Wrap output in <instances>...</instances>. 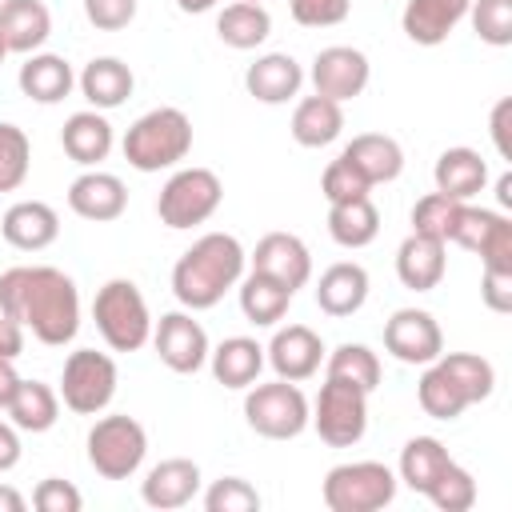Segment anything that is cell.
<instances>
[{
    "instance_id": "cell-1",
    "label": "cell",
    "mask_w": 512,
    "mask_h": 512,
    "mask_svg": "<svg viewBox=\"0 0 512 512\" xmlns=\"http://www.w3.org/2000/svg\"><path fill=\"white\" fill-rule=\"evenodd\" d=\"M0 312L24 324L40 344L64 348L80 332L76 280L52 264H16L0 272Z\"/></svg>"
},
{
    "instance_id": "cell-2",
    "label": "cell",
    "mask_w": 512,
    "mask_h": 512,
    "mask_svg": "<svg viewBox=\"0 0 512 512\" xmlns=\"http://www.w3.org/2000/svg\"><path fill=\"white\" fill-rule=\"evenodd\" d=\"M244 268H248V252H244V244L232 232H204L176 260V268H172V296L188 312L216 308L224 300V292L240 284Z\"/></svg>"
},
{
    "instance_id": "cell-3",
    "label": "cell",
    "mask_w": 512,
    "mask_h": 512,
    "mask_svg": "<svg viewBox=\"0 0 512 512\" xmlns=\"http://www.w3.org/2000/svg\"><path fill=\"white\" fill-rule=\"evenodd\" d=\"M120 152L136 172L176 168L192 152V120H188V112H180L172 104L148 108L144 116H136L128 124V132L120 140Z\"/></svg>"
},
{
    "instance_id": "cell-4",
    "label": "cell",
    "mask_w": 512,
    "mask_h": 512,
    "mask_svg": "<svg viewBox=\"0 0 512 512\" xmlns=\"http://www.w3.org/2000/svg\"><path fill=\"white\" fill-rule=\"evenodd\" d=\"M92 320H96V332L104 336V344L112 352H140L148 340H152V312H148V300L144 292L116 276L108 280L96 300H92Z\"/></svg>"
},
{
    "instance_id": "cell-5",
    "label": "cell",
    "mask_w": 512,
    "mask_h": 512,
    "mask_svg": "<svg viewBox=\"0 0 512 512\" xmlns=\"http://www.w3.org/2000/svg\"><path fill=\"white\" fill-rule=\"evenodd\" d=\"M88 464L96 476L104 480H128L140 472L144 456H148V432L136 416H124V412H112V416H100L92 428H88Z\"/></svg>"
},
{
    "instance_id": "cell-6",
    "label": "cell",
    "mask_w": 512,
    "mask_h": 512,
    "mask_svg": "<svg viewBox=\"0 0 512 512\" xmlns=\"http://www.w3.org/2000/svg\"><path fill=\"white\" fill-rule=\"evenodd\" d=\"M396 472L380 460H348L328 468L324 476V504L328 512H380L396 500Z\"/></svg>"
},
{
    "instance_id": "cell-7",
    "label": "cell",
    "mask_w": 512,
    "mask_h": 512,
    "mask_svg": "<svg viewBox=\"0 0 512 512\" xmlns=\"http://www.w3.org/2000/svg\"><path fill=\"white\" fill-rule=\"evenodd\" d=\"M220 200H224L220 176L212 168L192 164V168H176L164 180V188L156 196V216H160V224L184 232V228H196V224L212 220Z\"/></svg>"
},
{
    "instance_id": "cell-8",
    "label": "cell",
    "mask_w": 512,
    "mask_h": 512,
    "mask_svg": "<svg viewBox=\"0 0 512 512\" xmlns=\"http://www.w3.org/2000/svg\"><path fill=\"white\" fill-rule=\"evenodd\" d=\"M308 396L300 392V384L292 380H268V384H252L244 388V420L256 436L264 440H296L308 428Z\"/></svg>"
},
{
    "instance_id": "cell-9",
    "label": "cell",
    "mask_w": 512,
    "mask_h": 512,
    "mask_svg": "<svg viewBox=\"0 0 512 512\" xmlns=\"http://www.w3.org/2000/svg\"><path fill=\"white\" fill-rule=\"evenodd\" d=\"M116 384H120V372H116V360L108 352H96V348H76L68 352L64 360V372H60V404L76 416H100L112 396H116Z\"/></svg>"
},
{
    "instance_id": "cell-10",
    "label": "cell",
    "mask_w": 512,
    "mask_h": 512,
    "mask_svg": "<svg viewBox=\"0 0 512 512\" xmlns=\"http://www.w3.org/2000/svg\"><path fill=\"white\" fill-rule=\"evenodd\" d=\"M308 424L316 428V436L328 444V448H352L364 440L368 432V392L348 384V380H336V376H324L320 384V396L308 412Z\"/></svg>"
},
{
    "instance_id": "cell-11",
    "label": "cell",
    "mask_w": 512,
    "mask_h": 512,
    "mask_svg": "<svg viewBox=\"0 0 512 512\" xmlns=\"http://www.w3.org/2000/svg\"><path fill=\"white\" fill-rule=\"evenodd\" d=\"M152 348L160 356L164 368H172L176 376H192L208 364V332L204 324L184 308V312H164L160 320H152Z\"/></svg>"
},
{
    "instance_id": "cell-12",
    "label": "cell",
    "mask_w": 512,
    "mask_h": 512,
    "mask_svg": "<svg viewBox=\"0 0 512 512\" xmlns=\"http://www.w3.org/2000/svg\"><path fill=\"white\" fill-rule=\"evenodd\" d=\"M452 244L476 252L484 268H508L512 272V220L504 212L476 208L464 200L456 228H452Z\"/></svg>"
},
{
    "instance_id": "cell-13",
    "label": "cell",
    "mask_w": 512,
    "mask_h": 512,
    "mask_svg": "<svg viewBox=\"0 0 512 512\" xmlns=\"http://www.w3.org/2000/svg\"><path fill=\"white\" fill-rule=\"evenodd\" d=\"M312 88H316V96H328V100H336V104H348V100H356L364 88H368V80H372V64H368V56L360 52V48H352V44H328V48H320L316 56H312Z\"/></svg>"
},
{
    "instance_id": "cell-14",
    "label": "cell",
    "mask_w": 512,
    "mask_h": 512,
    "mask_svg": "<svg viewBox=\"0 0 512 512\" xmlns=\"http://www.w3.org/2000/svg\"><path fill=\"white\" fill-rule=\"evenodd\" d=\"M384 352L400 364H432L444 352V332L424 308H396L384 320Z\"/></svg>"
},
{
    "instance_id": "cell-15",
    "label": "cell",
    "mask_w": 512,
    "mask_h": 512,
    "mask_svg": "<svg viewBox=\"0 0 512 512\" xmlns=\"http://www.w3.org/2000/svg\"><path fill=\"white\" fill-rule=\"evenodd\" d=\"M324 356H328V348H324V340H320L308 324L276 328L272 340H268V348H264V360L272 364V372H276L280 380H292V384L312 380V376L320 372Z\"/></svg>"
},
{
    "instance_id": "cell-16",
    "label": "cell",
    "mask_w": 512,
    "mask_h": 512,
    "mask_svg": "<svg viewBox=\"0 0 512 512\" xmlns=\"http://www.w3.org/2000/svg\"><path fill=\"white\" fill-rule=\"evenodd\" d=\"M252 272H264L272 280H280L284 288H304L312 280V252L296 232H268L256 240L252 256H248Z\"/></svg>"
},
{
    "instance_id": "cell-17",
    "label": "cell",
    "mask_w": 512,
    "mask_h": 512,
    "mask_svg": "<svg viewBox=\"0 0 512 512\" xmlns=\"http://www.w3.org/2000/svg\"><path fill=\"white\" fill-rule=\"evenodd\" d=\"M200 480H204V476H200V464H196V460H188V456H168V460H160V464H152V468L144 472L140 496H144L148 508L172 512V508H184V504L196 500Z\"/></svg>"
},
{
    "instance_id": "cell-18",
    "label": "cell",
    "mask_w": 512,
    "mask_h": 512,
    "mask_svg": "<svg viewBox=\"0 0 512 512\" xmlns=\"http://www.w3.org/2000/svg\"><path fill=\"white\" fill-rule=\"evenodd\" d=\"M68 208L80 216V220H92V224H108V220H120L124 208H128V188L116 172H100V168H88L80 172L72 184H68Z\"/></svg>"
},
{
    "instance_id": "cell-19",
    "label": "cell",
    "mask_w": 512,
    "mask_h": 512,
    "mask_svg": "<svg viewBox=\"0 0 512 512\" xmlns=\"http://www.w3.org/2000/svg\"><path fill=\"white\" fill-rule=\"evenodd\" d=\"M368 300V268L356 260H336L316 280V308L332 320L356 316Z\"/></svg>"
},
{
    "instance_id": "cell-20",
    "label": "cell",
    "mask_w": 512,
    "mask_h": 512,
    "mask_svg": "<svg viewBox=\"0 0 512 512\" xmlns=\"http://www.w3.org/2000/svg\"><path fill=\"white\" fill-rule=\"evenodd\" d=\"M468 4L472 0H408L404 12H400V28L412 44L436 48L464 24Z\"/></svg>"
},
{
    "instance_id": "cell-21",
    "label": "cell",
    "mask_w": 512,
    "mask_h": 512,
    "mask_svg": "<svg viewBox=\"0 0 512 512\" xmlns=\"http://www.w3.org/2000/svg\"><path fill=\"white\" fill-rule=\"evenodd\" d=\"M300 84H304V68L288 52H264L244 72V88L260 104H288L300 96Z\"/></svg>"
},
{
    "instance_id": "cell-22",
    "label": "cell",
    "mask_w": 512,
    "mask_h": 512,
    "mask_svg": "<svg viewBox=\"0 0 512 512\" xmlns=\"http://www.w3.org/2000/svg\"><path fill=\"white\" fill-rule=\"evenodd\" d=\"M0 236L16 248V252H44L48 244H56L60 236V216L52 204L44 200H16L4 216H0Z\"/></svg>"
},
{
    "instance_id": "cell-23",
    "label": "cell",
    "mask_w": 512,
    "mask_h": 512,
    "mask_svg": "<svg viewBox=\"0 0 512 512\" xmlns=\"http://www.w3.org/2000/svg\"><path fill=\"white\" fill-rule=\"evenodd\" d=\"M0 36L8 52L32 56L52 36V12L44 0H0Z\"/></svg>"
},
{
    "instance_id": "cell-24",
    "label": "cell",
    "mask_w": 512,
    "mask_h": 512,
    "mask_svg": "<svg viewBox=\"0 0 512 512\" xmlns=\"http://www.w3.org/2000/svg\"><path fill=\"white\" fill-rule=\"evenodd\" d=\"M76 88H80V96L88 100V108L112 112V108H120V104L132 96L136 76H132V68H128L120 56H96V60H88L84 72L76 76Z\"/></svg>"
},
{
    "instance_id": "cell-25",
    "label": "cell",
    "mask_w": 512,
    "mask_h": 512,
    "mask_svg": "<svg viewBox=\"0 0 512 512\" xmlns=\"http://www.w3.org/2000/svg\"><path fill=\"white\" fill-rule=\"evenodd\" d=\"M60 144L68 152V160H76L80 168H96L100 160H108L112 144H116V132L108 124L104 112L96 108H84V112H72L60 128Z\"/></svg>"
},
{
    "instance_id": "cell-26",
    "label": "cell",
    "mask_w": 512,
    "mask_h": 512,
    "mask_svg": "<svg viewBox=\"0 0 512 512\" xmlns=\"http://www.w3.org/2000/svg\"><path fill=\"white\" fill-rule=\"evenodd\" d=\"M340 156H344L372 188H376V184H392V180L404 172V148H400V140H392V136H384V132H360V136H352Z\"/></svg>"
},
{
    "instance_id": "cell-27",
    "label": "cell",
    "mask_w": 512,
    "mask_h": 512,
    "mask_svg": "<svg viewBox=\"0 0 512 512\" xmlns=\"http://www.w3.org/2000/svg\"><path fill=\"white\" fill-rule=\"evenodd\" d=\"M444 268H448V256H444L440 240L420 236V232H408L400 240V248H396V276H400L404 288L432 292L444 280Z\"/></svg>"
},
{
    "instance_id": "cell-28",
    "label": "cell",
    "mask_w": 512,
    "mask_h": 512,
    "mask_svg": "<svg viewBox=\"0 0 512 512\" xmlns=\"http://www.w3.org/2000/svg\"><path fill=\"white\" fill-rule=\"evenodd\" d=\"M432 180H436V192L452 196V200H472L484 192L488 184V160L476 152V148H444L436 156V168H432Z\"/></svg>"
},
{
    "instance_id": "cell-29",
    "label": "cell",
    "mask_w": 512,
    "mask_h": 512,
    "mask_svg": "<svg viewBox=\"0 0 512 512\" xmlns=\"http://www.w3.org/2000/svg\"><path fill=\"white\" fill-rule=\"evenodd\" d=\"M208 364H212V376H216V384H224V388H252L256 380H260V372H264V344L260 340H252V336H228V340H220L212 352H208Z\"/></svg>"
},
{
    "instance_id": "cell-30",
    "label": "cell",
    "mask_w": 512,
    "mask_h": 512,
    "mask_svg": "<svg viewBox=\"0 0 512 512\" xmlns=\"http://www.w3.org/2000/svg\"><path fill=\"white\" fill-rule=\"evenodd\" d=\"M20 92L36 104H60L68 100V92L76 88V72L64 56L56 52H32L24 64H20V76H16Z\"/></svg>"
},
{
    "instance_id": "cell-31",
    "label": "cell",
    "mask_w": 512,
    "mask_h": 512,
    "mask_svg": "<svg viewBox=\"0 0 512 512\" xmlns=\"http://www.w3.org/2000/svg\"><path fill=\"white\" fill-rule=\"evenodd\" d=\"M288 128H292V140H296L300 148H328V144L340 140V132H344V108H340L336 100L312 92V96L296 100Z\"/></svg>"
},
{
    "instance_id": "cell-32",
    "label": "cell",
    "mask_w": 512,
    "mask_h": 512,
    "mask_svg": "<svg viewBox=\"0 0 512 512\" xmlns=\"http://www.w3.org/2000/svg\"><path fill=\"white\" fill-rule=\"evenodd\" d=\"M236 288H240V312L256 328H276L288 316V304L296 296L292 288H284L280 280H272L264 272H244Z\"/></svg>"
},
{
    "instance_id": "cell-33",
    "label": "cell",
    "mask_w": 512,
    "mask_h": 512,
    "mask_svg": "<svg viewBox=\"0 0 512 512\" xmlns=\"http://www.w3.org/2000/svg\"><path fill=\"white\" fill-rule=\"evenodd\" d=\"M216 36H220V44H228L236 52H252L272 36V16L264 4L232 0L216 12Z\"/></svg>"
},
{
    "instance_id": "cell-34",
    "label": "cell",
    "mask_w": 512,
    "mask_h": 512,
    "mask_svg": "<svg viewBox=\"0 0 512 512\" xmlns=\"http://www.w3.org/2000/svg\"><path fill=\"white\" fill-rule=\"evenodd\" d=\"M328 236L340 248H368L380 236V212H376L372 196L328 204Z\"/></svg>"
},
{
    "instance_id": "cell-35",
    "label": "cell",
    "mask_w": 512,
    "mask_h": 512,
    "mask_svg": "<svg viewBox=\"0 0 512 512\" xmlns=\"http://www.w3.org/2000/svg\"><path fill=\"white\" fill-rule=\"evenodd\" d=\"M4 412L20 432H32V436L48 432L60 420V392L44 380H20V388Z\"/></svg>"
},
{
    "instance_id": "cell-36",
    "label": "cell",
    "mask_w": 512,
    "mask_h": 512,
    "mask_svg": "<svg viewBox=\"0 0 512 512\" xmlns=\"http://www.w3.org/2000/svg\"><path fill=\"white\" fill-rule=\"evenodd\" d=\"M448 464H452V456H448V448H444L436 436H412V440L400 448L396 480H404L412 492H420V496H424Z\"/></svg>"
},
{
    "instance_id": "cell-37",
    "label": "cell",
    "mask_w": 512,
    "mask_h": 512,
    "mask_svg": "<svg viewBox=\"0 0 512 512\" xmlns=\"http://www.w3.org/2000/svg\"><path fill=\"white\" fill-rule=\"evenodd\" d=\"M416 400H420L424 416H432V420H456L464 408H472L468 396H464V388L452 380V372L440 360L424 364V376L416 384Z\"/></svg>"
},
{
    "instance_id": "cell-38",
    "label": "cell",
    "mask_w": 512,
    "mask_h": 512,
    "mask_svg": "<svg viewBox=\"0 0 512 512\" xmlns=\"http://www.w3.org/2000/svg\"><path fill=\"white\" fill-rule=\"evenodd\" d=\"M380 356L368 348V344H340V348H332L328 356H324V376H336V380H348V384H356V388H364L368 396L376 392V384H380Z\"/></svg>"
},
{
    "instance_id": "cell-39",
    "label": "cell",
    "mask_w": 512,
    "mask_h": 512,
    "mask_svg": "<svg viewBox=\"0 0 512 512\" xmlns=\"http://www.w3.org/2000/svg\"><path fill=\"white\" fill-rule=\"evenodd\" d=\"M436 360H440V364L452 372V380L464 388L468 404H484V400L492 396V388H496V368H492L484 356H476V352H440Z\"/></svg>"
},
{
    "instance_id": "cell-40",
    "label": "cell",
    "mask_w": 512,
    "mask_h": 512,
    "mask_svg": "<svg viewBox=\"0 0 512 512\" xmlns=\"http://www.w3.org/2000/svg\"><path fill=\"white\" fill-rule=\"evenodd\" d=\"M460 204H464V200H452V196H444V192L420 196V200L412 204V232L448 244V240H452V228H456V216H460Z\"/></svg>"
},
{
    "instance_id": "cell-41",
    "label": "cell",
    "mask_w": 512,
    "mask_h": 512,
    "mask_svg": "<svg viewBox=\"0 0 512 512\" xmlns=\"http://www.w3.org/2000/svg\"><path fill=\"white\" fill-rule=\"evenodd\" d=\"M32 168V140L20 124H0V192H16Z\"/></svg>"
},
{
    "instance_id": "cell-42",
    "label": "cell",
    "mask_w": 512,
    "mask_h": 512,
    "mask_svg": "<svg viewBox=\"0 0 512 512\" xmlns=\"http://www.w3.org/2000/svg\"><path fill=\"white\" fill-rule=\"evenodd\" d=\"M428 500H432V508H440V512H468L472 504H476V476L464 468V464H448L440 476H436V484L424 492Z\"/></svg>"
},
{
    "instance_id": "cell-43",
    "label": "cell",
    "mask_w": 512,
    "mask_h": 512,
    "mask_svg": "<svg viewBox=\"0 0 512 512\" xmlns=\"http://www.w3.org/2000/svg\"><path fill=\"white\" fill-rule=\"evenodd\" d=\"M464 20H472V32L484 44H492V48L512 44V0H472Z\"/></svg>"
},
{
    "instance_id": "cell-44",
    "label": "cell",
    "mask_w": 512,
    "mask_h": 512,
    "mask_svg": "<svg viewBox=\"0 0 512 512\" xmlns=\"http://www.w3.org/2000/svg\"><path fill=\"white\" fill-rule=\"evenodd\" d=\"M204 508L208 512H256L260 508V492L244 476H220V480L208 484Z\"/></svg>"
},
{
    "instance_id": "cell-45",
    "label": "cell",
    "mask_w": 512,
    "mask_h": 512,
    "mask_svg": "<svg viewBox=\"0 0 512 512\" xmlns=\"http://www.w3.org/2000/svg\"><path fill=\"white\" fill-rule=\"evenodd\" d=\"M320 192H324L328 204H340V200H360V196H368L372 184H368L344 156H336V160L324 168V176H320Z\"/></svg>"
},
{
    "instance_id": "cell-46",
    "label": "cell",
    "mask_w": 512,
    "mask_h": 512,
    "mask_svg": "<svg viewBox=\"0 0 512 512\" xmlns=\"http://www.w3.org/2000/svg\"><path fill=\"white\" fill-rule=\"evenodd\" d=\"M288 12L300 28H336L348 20L352 0H288Z\"/></svg>"
},
{
    "instance_id": "cell-47",
    "label": "cell",
    "mask_w": 512,
    "mask_h": 512,
    "mask_svg": "<svg viewBox=\"0 0 512 512\" xmlns=\"http://www.w3.org/2000/svg\"><path fill=\"white\" fill-rule=\"evenodd\" d=\"M32 504H36L40 512H80V508H84V496H80V488H76L72 480L48 476V480L36 484Z\"/></svg>"
},
{
    "instance_id": "cell-48",
    "label": "cell",
    "mask_w": 512,
    "mask_h": 512,
    "mask_svg": "<svg viewBox=\"0 0 512 512\" xmlns=\"http://www.w3.org/2000/svg\"><path fill=\"white\" fill-rule=\"evenodd\" d=\"M136 8L140 0H84V16L92 28L100 32H120L136 20Z\"/></svg>"
},
{
    "instance_id": "cell-49",
    "label": "cell",
    "mask_w": 512,
    "mask_h": 512,
    "mask_svg": "<svg viewBox=\"0 0 512 512\" xmlns=\"http://www.w3.org/2000/svg\"><path fill=\"white\" fill-rule=\"evenodd\" d=\"M480 300L492 308V312H512V272L508 268H484L480 276Z\"/></svg>"
},
{
    "instance_id": "cell-50",
    "label": "cell",
    "mask_w": 512,
    "mask_h": 512,
    "mask_svg": "<svg viewBox=\"0 0 512 512\" xmlns=\"http://www.w3.org/2000/svg\"><path fill=\"white\" fill-rule=\"evenodd\" d=\"M508 120H512V96H504V100H496V108H492V120H488V132H492V144H496V152L508 160L512 156V140H508Z\"/></svg>"
},
{
    "instance_id": "cell-51",
    "label": "cell",
    "mask_w": 512,
    "mask_h": 512,
    "mask_svg": "<svg viewBox=\"0 0 512 512\" xmlns=\"http://www.w3.org/2000/svg\"><path fill=\"white\" fill-rule=\"evenodd\" d=\"M24 352V324L0 312V360H16Z\"/></svg>"
},
{
    "instance_id": "cell-52",
    "label": "cell",
    "mask_w": 512,
    "mask_h": 512,
    "mask_svg": "<svg viewBox=\"0 0 512 512\" xmlns=\"http://www.w3.org/2000/svg\"><path fill=\"white\" fill-rule=\"evenodd\" d=\"M20 452H24L20 448V428L12 420H0V476L20 464Z\"/></svg>"
},
{
    "instance_id": "cell-53",
    "label": "cell",
    "mask_w": 512,
    "mask_h": 512,
    "mask_svg": "<svg viewBox=\"0 0 512 512\" xmlns=\"http://www.w3.org/2000/svg\"><path fill=\"white\" fill-rule=\"evenodd\" d=\"M16 388H20V372H16V360H0V412L12 404Z\"/></svg>"
},
{
    "instance_id": "cell-54",
    "label": "cell",
    "mask_w": 512,
    "mask_h": 512,
    "mask_svg": "<svg viewBox=\"0 0 512 512\" xmlns=\"http://www.w3.org/2000/svg\"><path fill=\"white\" fill-rule=\"evenodd\" d=\"M24 508H28L24 492H16L12 484H0V512H24Z\"/></svg>"
},
{
    "instance_id": "cell-55",
    "label": "cell",
    "mask_w": 512,
    "mask_h": 512,
    "mask_svg": "<svg viewBox=\"0 0 512 512\" xmlns=\"http://www.w3.org/2000/svg\"><path fill=\"white\" fill-rule=\"evenodd\" d=\"M220 0H176V8L180 12H188V16H200V12H212Z\"/></svg>"
},
{
    "instance_id": "cell-56",
    "label": "cell",
    "mask_w": 512,
    "mask_h": 512,
    "mask_svg": "<svg viewBox=\"0 0 512 512\" xmlns=\"http://www.w3.org/2000/svg\"><path fill=\"white\" fill-rule=\"evenodd\" d=\"M496 200H500V208H512V176L508 172L496 180Z\"/></svg>"
},
{
    "instance_id": "cell-57",
    "label": "cell",
    "mask_w": 512,
    "mask_h": 512,
    "mask_svg": "<svg viewBox=\"0 0 512 512\" xmlns=\"http://www.w3.org/2000/svg\"><path fill=\"white\" fill-rule=\"evenodd\" d=\"M4 56H8V44H4V36H0V64H4Z\"/></svg>"
},
{
    "instance_id": "cell-58",
    "label": "cell",
    "mask_w": 512,
    "mask_h": 512,
    "mask_svg": "<svg viewBox=\"0 0 512 512\" xmlns=\"http://www.w3.org/2000/svg\"><path fill=\"white\" fill-rule=\"evenodd\" d=\"M248 4H264V0H248Z\"/></svg>"
}]
</instances>
